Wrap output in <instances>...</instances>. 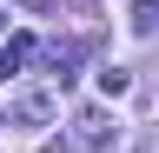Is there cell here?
I'll list each match as a JSON object with an SVG mask.
<instances>
[{
  "mask_svg": "<svg viewBox=\"0 0 159 153\" xmlns=\"http://www.w3.org/2000/svg\"><path fill=\"white\" fill-rule=\"evenodd\" d=\"M133 27H139V33L159 27V0H133Z\"/></svg>",
  "mask_w": 159,
  "mask_h": 153,
  "instance_id": "cell-4",
  "label": "cell"
},
{
  "mask_svg": "<svg viewBox=\"0 0 159 153\" xmlns=\"http://www.w3.org/2000/svg\"><path fill=\"white\" fill-rule=\"evenodd\" d=\"M13 113H20V120H47V113H53V93H20Z\"/></svg>",
  "mask_w": 159,
  "mask_h": 153,
  "instance_id": "cell-1",
  "label": "cell"
},
{
  "mask_svg": "<svg viewBox=\"0 0 159 153\" xmlns=\"http://www.w3.org/2000/svg\"><path fill=\"white\" fill-rule=\"evenodd\" d=\"M126 87H133V73H126V67H106V73H99V93H113V100H119Z\"/></svg>",
  "mask_w": 159,
  "mask_h": 153,
  "instance_id": "cell-3",
  "label": "cell"
},
{
  "mask_svg": "<svg viewBox=\"0 0 159 153\" xmlns=\"http://www.w3.org/2000/svg\"><path fill=\"white\" fill-rule=\"evenodd\" d=\"M40 153H66V146H40Z\"/></svg>",
  "mask_w": 159,
  "mask_h": 153,
  "instance_id": "cell-5",
  "label": "cell"
},
{
  "mask_svg": "<svg viewBox=\"0 0 159 153\" xmlns=\"http://www.w3.org/2000/svg\"><path fill=\"white\" fill-rule=\"evenodd\" d=\"M0 127H7V113H0Z\"/></svg>",
  "mask_w": 159,
  "mask_h": 153,
  "instance_id": "cell-6",
  "label": "cell"
},
{
  "mask_svg": "<svg viewBox=\"0 0 159 153\" xmlns=\"http://www.w3.org/2000/svg\"><path fill=\"white\" fill-rule=\"evenodd\" d=\"M80 140H86V146H106V113H80Z\"/></svg>",
  "mask_w": 159,
  "mask_h": 153,
  "instance_id": "cell-2",
  "label": "cell"
}]
</instances>
